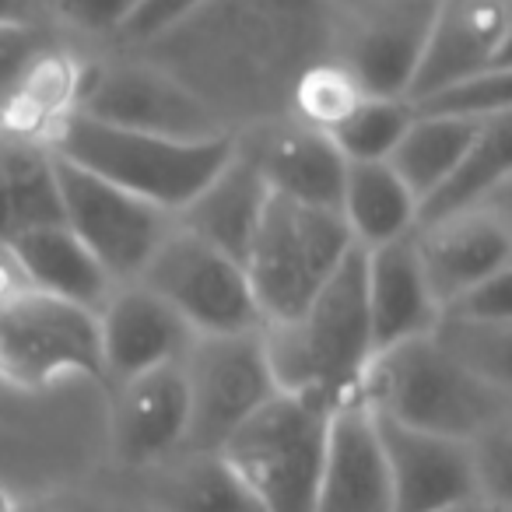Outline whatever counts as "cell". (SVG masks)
Here are the masks:
<instances>
[{
	"label": "cell",
	"instance_id": "8d00e7d4",
	"mask_svg": "<svg viewBox=\"0 0 512 512\" xmlns=\"http://www.w3.org/2000/svg\"><path fill=\"white\" fill-rule=\"evenodd\" d=\"M355 15H362V11H369V8H379V4H390V0H344Z\"/></svg>",
	"mask_w": 512,
	"mask_h": 512
},
{
	"label": "cell",
	"instance_id": "836d02e7",
	"mask_svg": "<svg viewBox=\"0 0 512 512\" xmlns=\"http://www.w3.org/2000/svg\"><path fill=\"white\" fill-rule=\"evenodd\" d=\"M207 0H141V8L120 29L123 39H155L204 8Z\"/></svg>",
	"mask_w": 512,
	"mask_h": 512
},
{
	"label": "cell",
	"instance_id": "484cf974",
	"mask_svg": "<svg viewBox=\"0 0 512 512\" xmlns=\"http://www.w3.org/2000/svg\"><path fill=\"white\" fill-rule=\"evenodd\" d=\"M484 123L446 120V116H411L404 137L390 151L386 165L400 176V183L414 193V200L428 197L442 183L449 169L474 144Z\"/></svg>",
	"mask_w": 512,
	"mask_h": 512
},
{
	"label": "cell",
	"instance_id": "7c38bea8",
	"mask_svg": "<svg viewBox=\"0 0 512 512\" xmlns=\"http://www.w3.org/2000/svg\"><path fill=\"white\" fill-rule=\"evenodd\" d=\"M411 242L428 288L442 309L467 288L512 271L509 204L495 200L474 211L449 214L432 225H418L411 232Z\"/></svg>",
	"mask_w": 512,
	"mask_h": 512
},
{
	"label": "cell",
	"instance_id": "2e32d148",
	"mask_svg": "<svg viewBox=\"0 0 512 512\" xmlns=\"http://www.w3.org/2000/svg\"><path fill=\"white\" fill-rule=\"evenodd\" d=\"M435 0H390L358 15L341 71L372 99H404L418 71Z\"/></svg>",
	"mask_w": 512,
	"mask_h": 512
},
{
	"label": "cell",
	"instance_id": "ac0fdd59",
	"mask_svg": "<svg viewBox=\"0 0 512 512\" xmlns=\"http://www.w3.org/2000/svg\"><path fill=\"white\" fill-rule=\"evenodd\" d=\"M239 151L253 162L267 190L278 197L323 207V211H337L341 204L348 162L320 127H309V123L271 127Z\"/></svg>",
	"mask_w": 512,
	"mask_h": 512
},
{
	"label": "cell",
	"instance_id": "d6986e66",
	"mask_svg": "<svg viewBox=\"0 0 512 512\" xmlns=\"http://www.w3.org/2000/svg\"><path fill=\"white\" fill-rule=\"evenodd\" d=\"M365 253V306L376 351L432 334L439 302L425 281L411 235Z\"/></svg>",
	"mask_w": 512,
	"mask_h": 512
},
{
	"label": "cell",
	"instance_id": "8fae6325",
	"mask_svg": "<svg viewBox=\"0 0 512 512\" xmlns=\"http://www.w3.org/2000/svg\"><path fill=\"white\" fill-rule=\"evenodd\" d=\"M509 0H435L418 71L404 102H418L453 81L509 67Z\"/></svg>",
	"mask_w": 512,
	"mask_h": 512
},
{
	"label": "cell",
	"instance_id": "cb8c5ba5",
	"mask_svg": "<svg viewBox=\"0 0 512 512\" xmlns=\"http://www.w3.org/2000/svg\"><path fill=\"white\" fill-rule=\"evenodd\" d=\"M337 214L358 249H379L414 232L418 200L386 162H348Z\"/></svg>",
	"mask_w": 512,
	"mask_h": 512
},
{
	"label": "cell",
	"instance_id": "d6a6232c",
	"mask_svg": "<svg viewBox=\"0 0 512 512\" xmlns=\"http://www.w3.org/2000/svg\"><path fill=\"white\" fill-rule=\"evenodd\" d=\"M137 8H141V0H57L64 22H71L81 32H95V36H102V32L120 36V29Z\"/></svg>",
	"mask_w": 512,
	"mask_h": 512
},
{
	"label": "cell",
	"instance_id": "83f0119b",
	"mask_svg": "<svg viewBox=\"0 0 512 512\" xmlns=\"http://www.w3.org/2000/svg\"><path fill=\"white\" fill-rule=\"evenodd\" d=\"M428 337L467 372L512 390V323H481L439 313Z\"/></svg>",
	"mask_w": 512,
	"mask_h": 512
},
{
	"label": "cell",
	"instance_id": "4dcf8cb0",
	"mask_svg": "<svg viewBox=\"0 0 512 512\" xmlns=\"http://www.w3.org/2000/svg\"><path fill=\"white\" fill-rule=\"evenodd\" d=\"M358 99V88L344 71H320L302 85V106H306L309 127L330 130Z\"/></svg>",
	"mask_w": 512,
	"mask_h": 512
},
{
	"label": "cell",
	"instance_id": "52a82bcc",
	"mask_svg": "<svg viewBox=\"0 0 512 512\" xmlns=\"http://www.w3.org/2000/svg\"><path fill=\"white\" fill-rule=\"evenodd\" d=\"M134 285L162 299L193 334H246L264 327L246 267L172 225Z\"/></svg>",
	"mask_w": 512,
	"mask_h": 512
},
{
	"label": "cell",
	"instance_id": "ba28073f",
	"mask_svg": "<svg viewBox=\"0 0 512 512\" xmlns=\"http://www.w3.org/2000/svg\"><path fill=\"white\" fill-rule=\"evenodd\" d=\"M190 428L179 453H218L221 442L278 393L260 330L193 334L183 355Z\"/></svg>",
	"mask_w": 512,
	"mask_h": 512
},
{
	"label": "cell",
	"instance_id": "74e56055",
	"mask_svg": "<svg viewBox=\"0 0 512 512\" xmlns=\"http://www.w3.org/2000/svg\"><path fill=\"white\" fill-rule=\"evenodd\" d=\"M0 512H11V502L4 495H0Z\"/></svg>",
	"mask_w": 512,
	"mask_h": 512
},
{
	"label": "cell",
	"instance_id": "f546056e",
	"mask_svg": "<svg viewBox=\"0 0 512 512\" xmlns=\"http://www.w3.org/2000/svg\"><path fill=\"white\" fill-rule=\"evenodd\" d=\"M46 57V39L32 22H0V102L18 99L25 78Z\"/></svg>",
	"mask_w": 512,
	"mask_h": 512
},
{
	"label": "cell",
	"instance_id": "6da1fadb",
	"mask_svg": "<svg viewBox=\"0 0 512 512\" xmlns=\"http://www.w3.org/2000/svg\"><path fill=\"white\" fill-rule=\"evenodd\" d=\"M264 355L278 393L341 400L355 397L369 369L372 344L365 306V253L351 246L330 281L306 302L302 313L281 323H264Z\"/></svg>",
	"mask_w": 512,
	"mask_h": 512
},
{
	"label": "cell",
	"instance_id": "4316f807",
	"mask_svg": "<svg viewBox=\"0 0 512 512\" xmlns=\"http://www.w3.org/2000/svg\"><path fill=\"white\" fill-rule=\"evenodd\" d=\"M411 106L404 99H372L358 95L355 106L323 134L337 144L344 162H386L411 123Z\"/></svg>",
	"mask_w": 512,
	"mask_h": 512
},
{
	"label": "cell",
	"instance_id": "7a4b0ae2",
	"mask_svg": "<svg viewBox=\"0 0 512 512\" xmlns=\"http://www.w3.org/2000/svg\"><path fill=\"white\" fill-rule=\"evenodd\" d=\"M358 397L379 418L456 442L484 439L512 414V390L467 372L428 334L376 351Z\"/></svg>",
	"mask_w": 512,
	"mask_h": 512
},
{
	"label": "cell",
	"instance_id": "3957f363",
	"mask_svg": "<svg viewBox=\"0 0 512 512\" xmlns=\"http://www.w3.org/2000/svg\"><path fill=\"white\" fill-rule=\"evenodd\" d=\"M46 148L60 162L78 165V169L162 207L172 218L235 155V141L228 134L207 137V141H183V137L123 130L113 123L88 120L71 109L53 120Z\"/></svg>",
	"mask_w": 512,
	"mask_h": 512
},
{
	"label": "cell",
	"instance_id": "1f68e13d",
	"mask_svg": "<svg viewBox=\"0 0 512 512\" xmlns=\"http://www.w3.org/2000/svg\"><path fill=\"white\" fill-rule=\"evenodd\" d=\"M439 313L481 323H512V271H502L481 285L467 288L453 302H446Z\"/></svg>",
	"mask_w": 512,
	"mask_h": 512
},
{
	"label": "cell",
	"instance_id": "9a60e30c",
	"mask_svg": "<svg viewBox=\"0 0 512 512\" xmlns=\"http://www.w3.org/2000/svg\"><path fill=\"white\" fill-rule=\"evenodd\" d=\"M193 330L141 285L113 288L99 309V355L109 383L183 362Z\"/></svg>",
	"mask_w": 512,
	"mask_h": 512
},
{
	"label": "cell",
	"instance_id": "603a6c76",
	"mask_svg": "<svg viewBox=\"0 0 512 512\" xmlns=\"http://www.w3.org/2000/svg\"><path fill=\"white\" fill-rule=\"evenodd\" d=\"M57 158L29 137H0V246L43 225H60Z\"/></svg>",
	"mask_w": 512,
	"mask_h": 512
},
{
	"label": "cell",
	"instance_id": "44dd1931",
	"mask_svg": "<svg viewBox=\"0 0 512 512\" xmlns=\"http://www.w3.org/2000/svg\"><path fill=\"white\" fill-rule=\"evenodd\" d=\"M11 260L18 264L22 278H29V288L57 299L78 302V306L99 313L106 299L113 295L116 281L102 271V264L85 249V242L60 221V225H43L18 235L4 246Z\"/></svg>",
	"mask_w": 512,
	"mask_h": 512
},
{
	"label": "cell",
	"instance_id": "30bf717a",
	"mask_svg": "<svg viewBox=\"0 0 512 512\" xmlns=\"http://www.w3.org/2000/svg\"><path fill=\"white\" fill-rule=\"evenodd\" d=\"M71 113L123 130L183 137V141L221 137L218 120L207 113L204 102L193 99L176 81L144 67H95L88 74H78Z\"/></svg>",
	"mask_w": 512,
	"mask_h": 512
},
{
	"label": "cell",
	"instance_id": "f1b7e54d",
	"mask_svg": "<svg viewBox=\"0 0 512 512\" xmlns=\"http://www.w3.org/2000/svg\"><path fill=\"white\" fill-rule=\"evenodd\" d=\"M414 116H446L463 123H491L509 113L512 106V67L474 74V78L453 81L439 92L418 102H407Z\"/></svg>",
	"mask_w": 512,
	"mask_h": 512
},
{
	"label": "cell",
	"instance_id": "e0dca14e",
	"mask_svg": "<svg viewBox=\"0 0 512 512\" xmlns=\"http://www.w3.org/2000/svg\"><path fill=\"white\" fill-rule=\"evenodd\" d=\"M313 512H393L390 474L376 421L358 393L341 400L330 414L327 456Z\"/></svg>",
	"mask_w": 512,
	"mask_h": 512
},
{
	"label": "cell",
	"instance_id": "8992f818",
	"mask_svg": "<svg viewBox=\"0 0 512 512\" xmlns=\"http://www.w3.org/2000/svg\"><path fill=\"white\" fill-rule=\"evenodd\" d=\"M64 376H102L99 313L36 288L0 285V379L46 390Z\"/></svg>",
	"mask_w": 512,
	"mask_h": 512
},
{
	"label": "cell",
	"instance_id": "4fadbf2b",
	"mask_svg": "<svg viewBox=\"0 0 512 512\" xmlns=\"http://www.w3.org/2000/svg\"><path fill=\"white\" fill-rule=\"evenodd\" d=\"M372 421L390 474L393 512H439L481 498L470 442L404 428L379 414H372Z\"/></svg>",
	"mask_w": 512,
	"mask_h": 512
},
{
	"label": "cell",
	"instance_id": "ffe728a7",
	"mask_svg": "<svg viewBox=\"0 0 512 512\" xmlns=\"http://www.w3.org/2000/svg\"><path fill=\"white\" fill-rule=\"evenodd\" d=\"M267 197H271L267 183L235 144V155L176 214V225L242 264L256 235V225H260V214L267 207Z\"/></svg>",
	"mask_w": 512,
	"mask_h": 512
},
{
	"label": "cell",
	"instance_id": "d4e9b609",
	"mask_svg": "<svg viewBox=\"0 0 512 512\" xmlns=\"http://www.w3.org/2000/svg\"><path fill=\"white\" fill-rule=\"evenodd\" d=\"M169 460L155 477V502L162 512H264L218 453H176Z\"/></svg>",
	"mask_w": 512,
	"mask_h": 512
},
{
	"label": "cell",
	"instance_id": "277c9868",
	"mask_svg": "<svg viewBox=\"0 0 512 512\" xmlns=\"http://www.w3.org/2000/svg\"><path fill=\"white\" fill-rule=\"evenodd\" d=\"M334 407L327 400L274 393L221 442L218 456L264 512H313Z\"/></svg>",
	"mask_w": 512,
	"mask_h": 512
},
{
	"label": "cell",
	"instance_id": "e575fe53",
	"mask_svg": "<svg viewBox=\"0 0 512 512\" xmlns=\"http://www.w3.org/2000/svg\"><path fill=\"white\" fill-rule=\"evenodd\" d=\"M0 22H29L25 0H0Z\"/></svg>",
	"mask_w": 512,
	"mask_h": 512
},
{
	"label": "cell",
	"instance_id": "d590c367",
	"mask_svg": "<svg viewBox=\"0 0 512 512\" xmlns=\"http://www.w3.org/2000/svg\"><path fill=\"white\" fill-rule=\"evenodd\" d=\"M439 512H498V509H491L484 498H470V502H456V505H446V509H439Z\"/></svg>",
	"mask_w": 512,
	"mask_h": 512
},
{
	"label": "cell",
	"instance_id": "7402d4cb",
	"mask_svg": "<svg viewBox=\"0 0 512 512\" xmlns=\"http://www.w3.org/2000/svg\"><path fill=\"white\" fill-rule=\"evenodd\" d=\"M509 179H512V116H498V120L484 123L481 134L474 137L463 158L442 176L428 197L418 200V225H432L449 214L474 211V207L495 204V200L509 197Z\"/></svg>",
	"mask_w": 512,
	"mask_h": 512
},
{
	"label": "cell",
	"instance_id": "9c48e42d",
	"mask_svg": "<svg viewBox=\"0 0 512 512\" xmlns=\"http://www.w3.org/2000/svg\"><path fill=\"white\" fill-rule=\"evenodd\" d=\"M57 158V155H53ZM57 193L64 225L85 242V249L102 264L113 281H130L144 271L176 218L92 172L57 158Z\"/></svg>",
	"mask_w": 512,
	"mask_h": 512
},
{
	"label": "cell",
	"instance_id": "5b68a950",
	"mask_svg": "<svg viewBox=\"0 0 512 512\" xmlns=\"http://www.w3.org/2000/svg\"><path fill=\"white\" fill-rule=\"evenodd\" d=\"M351 246L355 242L337 211L295 204L271 193L242 260L264 323H281L302 313L341 267Z\"/></svg>",
	"mask_w": 512,
	"mask_h": 512
},
{
	"label": "cell",
	"instance_id": "5bb4252c",
	"mask_svg": "<svg viewBox=\"0 0 512 512\" xmlns=\"http://www.w3.org/2000/svg\"><path fill=\"white\" fill-rule=\"evenodd\" d=\"M190 428V393L183 365H162L113 383L109 435L113 453L127 467H151L176 456Z\"/></svg>",
	"mask_w": 512,
	"mask_h": 512
}]
</instances>
